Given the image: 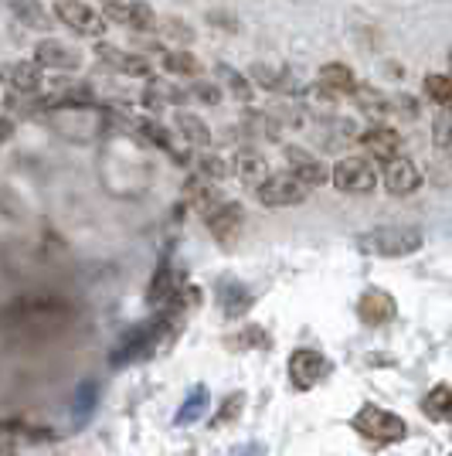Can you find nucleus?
Here are the masks:
<instances>
[{
    "instance_id": "nucleus-1",
    "label": "nucleus",
    "mask_w": 452,
    "mask_h": 456,
    "mask_svg": "<svg viewBox=\"0 0 452 456\" xmlns=\"http://www.w3.org/2000/svg\"><path fill=\"white\" fill-rule=\"evenodd\" d=\"M360 252H371L381 259H401L422 248V232L412 225H381L358 235Z\"/></svg>"
},
{
    "instance_id": "nucleus-2",
    "label": "nucleus",
    "mask_w": 452,
    "mask_h": 456,
    "mask_svg": "<svg viewBox=\"0 0 452 456\" xmlns=\"http://www.w3.org/2000/svg\"><path fill=\"white\" fill-rule=\"evenodd\" d=\"M351 426H354L367 443H377V446H391L398 439H405V422H401L395 412L381 409V405H364L358 416L351 419Z\"/></svg>"
},
{
    "instance_id": "nucleus-3",
    "label": "nucleus",
    "mask_w": 452,
    "mask_h": 456,
    "mask_svg": "<svg viewBox=\"0 0 452 456\" xmlns=\"http://www.w3.org/2000/svg\"><path fill=\"white\" fill-rule=\"evenodd\" d=\"M255 194H259V201H262L265 208H293V205L306 201L310 188L303 184L300 177L283 171V174H269L262 184L255 188Z\"/></svg>"
},
{
    "instance_id": "nucleus-4",
    "label": "nucleus",
    "mask_w": 452,
    "mask_h": 456,
    "mask_svg": "<svg viewBox=\"0 0 452 456\" xmlns=\"http://www.w3.org/2000/svg\"><path fill=\"white\" fill-rule=\"evenodd\" d=\"M330 181L343 194H371L377 188V174L364 157H340L330 171Z\"/></svg>"
},
{
    "instance_id": "nucleus-5",
    "label": "nucleus",
    "mask_w": 452,
    "mask_h": 456,
    "mask_svg": "<svg viewBox=\"0 0 452 456\" xmlns=\"http://www.w3.org/2000/svg\"><path fill=\"white\" fill-rule=\"evenodd\" d=\"M55 18L82 38H102L106 35V14L93 11L85 0H55Z\"/></svg>"
},
{
    "instance_id": "nucleus-6",
    "label": "nucleus",
    "mask_w": 452,
    "mask_h": 456,
    "mask_svg": "<svg viewBox=\"0 0 452 456\" xmlns=\"http://www.w3.org/2000/svg\"><path fill=\"white\" fill-rule=\"evenodd\" d=\"M205 225H207V232L214 235L218 246H225V248L235 246L238 235H242V228H246V208L235 205V201H222L211 215H205Z\"/></svg>"
},
{
    "instance_id": "nucleus-7",
    "label": "nucleus",
    "mask_w": 452,
    "mask_h": 456,
    "mask_svg": "<svg viewBox=\"0 0 452 456\" xmlns=\"http://www.w3.org/2000/svg\"><path fill=\"white\" fill-rule=\"evenodd\" d=\"M330 375V362L323 358L320 351H310V347H300V351H293L289 354V381L306 392V388H313L317 381H323Z\"/></svg>"
},
{
    "instance_id": "nucleus-8",
    "label": "nucleus",
    "mask_w": 452,
    "mask_h": 456,
    "mask_svg": "<svg viewBox=\"0 0 452 456\" xmlns=\"http://www.w3.org/2000/svg\"><path fill=\"white\" fill-rule=\"evenodd\" d=\"M0 82L18 95H38L44 78L38 61H0Z\"/></svg>"
},
{
    "instance_id": "nucleus-9",
    "label": "nucleus",
    "mask_w": 452,
    "mask_h": 456,
    "mask_svg": "<svg viewBox=\"0 0 452 456\" xmlns=\"http://www.w3.org/2000/svg\"><path fill=\"white\" fill-rule=\"evenodd\" d=\"M358 317L360 323H367V327H384V323H391L398 317V304L391 293H384V289H364L358 300Z\"/></svg>"
},
{
    "instance_id": "nucleus-10",
    "label": "nucleus",
    "mask_w": 452,
    "mask_h": 456,
    "mask_svg": "<svg viewBox=\"0 0 452 456\" xmlns=\"http://www.w3.org/2000/svg\"><path fill=\"white\" fill-rule=\"evenodd\" d=\"M218 306H222V314H225L228 321L246 317L248 310L255 306V293H252L242 280L225 276V280H218Z\"/></svg>"
},
{
    "instance_id": "nucleus-11",
    "label": "nucleus",
    "mask_w": 452,
    "mask_h": 456,
    "mask_svg": "<svg viewBox=\"0 0 452 456\" xmlns=\"http://www.w3.org/2000/svg\"><path fill=\"white\" fill-rule=\"evenodd\" d=\"M384 188L391 191L395 198H405V194H415L422 188V171L412 157H395L391 164H384Z\"/></svg>"
},
{
    "instance_id": "nucleus-12",
    "label": "nucleus",
    "mask_w": 452,
    "mask_h": 456,
    "mask_svg": "<svg viewBox=\"0 0 452 456\" xmlns=\"http://www.w3.org/2000/svg\"><path fill=\"white\" fill-rule=\"evenodd\" d=\"M35 61H38L41 69H55V72H76V69H82V55H78L76 48H69L65 41L55 38H44L35 45Z\"/></svg>"
},
{
    "instance_id": "nucleus-13",
    "label": "nucleus",
    "mask_w": 452,
    "mask_h": 456,
    "mask_svg": "<svg viewBox=\"0 0 452 456\" xmlns=\"http://www.w3.org/2000/svg\"><path fill=\"white\" fill-rule=\"evenodd\" d=\"M95 55L102 65H109L113 72H123V76L133 78H153L150 61L143 55H133V52H123V48H113V45H95Z\"/></svg>"
},
{
    "instance_id": "nucleus-14",
    "label": "nucleus",
    "mask_w": 452,
    "mask_h": 456,
    "mask_svg": "<svg viewBox=\"0 0 452 456\" xmlns=\"http://www.w3.org/2000/svg\"><path fill=\"white\" fill-rule=\"evenodd\" d=\"M358 140L377 164H391L395 157H401V153H398L401 151V136H398V130H391V126H371V130H364Z\"/></svg>"
},
{
    "instance_id": "nucleus-15",
    "label": "nucleus",
    "mask_w": 452,
    "mask_h": 456,
    "mask_svg": "<svg viewBox=\"0 0 452 456\" xmlns=\"http://www.w3.org/2000/svg\"><path fill=\"white\" fill-rule=\"evenodd\" d=\"M283 157H286V164H289V174L300 177L306 188H320L323 181L330 177L320 160H317L310 151H303V147H286Z\"/></svg>"
},
{
    "instance_id": "nucleus-16",
    "label": "nucleus",
    "mask_w": 452,
    "mask_h": 456,
    "mask_svg": "<svg viewBox=\"0 0 452 456\" xmlns=\"http://www.w3.org/2000/svg\"><path fill=\"white\" fill-rule=\"evenodd\" d=\"M320 93H327V95H354L358 93V76L343 65V61H330V65H323L320 69Z\"/></svg>"
},
{
    "instance_id": "nucleus-17",
    "label": "nucleus",
    "mask_w": 452,
    "mask_h": 456,
    "mask_svg": "<svg viewBox=\"0 0 452 456\" xmlns=\"http://www.w3.org/2000/svg\"><path fill=\"white\" fill-rule=\"evenodd\" d=\"M235 174H238V181L246 184V188H259L265 177V157L255 147H242V151L235 153Z\"/></svg>"
},
{
    "instance_id": "nucleus-18",
    "label": "nucleus",
    "mask_w": 452,
    "mask_h": 456,
    "mask_svg": "<svg viewBox=\"0 0 452 456\" xmlns=\"http://www.w3.org/2000/svg\"><path fill=\"white\" fill-rule=\"evenodd\" d=\"M317 134H320V143L327 151H340V147H347L351 140H358L354 123H351V119H340V116L320 119V123H317Z\"/></svg>"
},
{
    "instance_id": "nucleus-19",
    "label": "nucleus",
    "mask_w": 452,
    "mask_h": 456,
    "mask_svg": "<svg viewBox=\"0 0 452 456\" xmlns=\"http://www.w3.org/2000/svg\"><path fill=\"white\" fill-rule=\"evenodd\" d=\"M177 293H181V276H177L167 263H160V269L153 273L150 289H147V300H150L153 306H164V304H170Z\"/></svg>"
},
{
    "instance_id": "nucleus-20",
    "label": "nucleus",
    "mask_w": 452,
    "mask_h": 456,
    "mask_svg": "<svg viewBox=\"0 0 452 456\" xmlns=\"http://www.w3.org/2000/svg\"><path fill=\"white\" fill-rule=\"evenodd\" d=\"M184 191H188V201L194 211H201V218L205 215H211V211L222 205V194H218V188L214 184H207V177H190L188 184H184Z\"/></svg>"
},
{
    "instance_id": "nucleus-21",
    "label": "nucleus",
    "mask_w": 452,
    "mask_h": 456,
    "mask_svg": "<svg viewBox=\"0 0 452 456\" xmlns=\"http://www.w3.org/2000/svg\"><path fill=\"white\" fill-rule=\"evenodd\" d=\"M174 123H177V134L184 136V143H190V147H207L211 143V130L198 113L181 110V113H174Z\"/></svg>"
},
{
    "instance_id": "nucleus-22",
    "label": "nucleus",
    "mask_w": 452,
    "mask_h": 456,
    "mask_svg": "<svg viewBox=\"0 0 452 456\" xmlns=\"http://www.w3.org/2000/svg\"><path fill=\"white\" fill-rule=\"evenodd\" d=\"M11 14H14L24 28H31V31H48V28H52V14L41 7L38 0H11Z\"/></svg>"
},
{
    "instance_id": "nucleus-23",
    "label": "nucleus",
    "mask_w": 452,
    "mask_h": 456,
    "mask_svg": "<svg viewBox=\"0 0 452 456\" xmlns=\"http://www.w3.org/2000/svg\"><path fill=\"white\" fill-rule=\"evenodd\" d=\"M207 402H211V392H207L205 385H194V388L188 392V399L181 402V409H177L174 422H177V426H194V422L207 412Z\"/></svg>"
},
{
    "instance_id": "nucleus-24",
    "label": "nucleus",
    "mask_w": 452,
    "mask_h": 456,
    "mask_svg": "<svg viewBox=\"0 0 452 456\" xmlns=\"http://www.w3.org/2000/svg\"><path fill=\"white\" fill-rule=\"evenodd\" d=\"M214 76H218V82H225L228 93L235 95L238 102H252V99H255V82H248L238 69H231V65H225V61H218V65H214Z\"/></svg>"
},
{
    "instance_id": "nucleus-25",
    "label": "nucleus",
    "mask_w": 452,
    "mask_h": 456,
    "mask_svg": "<svg viewBox=\"0 0 452 456\" xmlns=\"http://www.w3.org/2000/svg\"><path fill=\"white\" fill-rule=\"evenodd\" d=\"M354 102H358V110H364L367 116L395 113V102H391V95H384L381 89H375V86H358V93H354Z\"/></svg>"
},
{
    "instance_id": "nucleus-26",
    "label": "nucleus",
    "mask_w": 452,
    "mask_h": 456,
    "mask_svg": "<svg viewBox=\"0 0 452 456\" xmlns=\"http://www.w3.org/2000/svg\"><path fill=\"white\" fill-rule=\"evenodd\" d=\"M422 409L435 422H452V385H435L422 402Z\"/></svg>"
},
{
    "instance_id": "nucleus-27",
    "label": "nucleus",
    "mask_w": 452,
    "mask_h": 456,
    "mask_svg": "<svg viewBox=\"0 0 452 456\" xmlns=\"http://www.w3.org/2000/svg\"><path fill=\"white\" fill-rule=\"evenodd\" d=\"M248 76H252L255 86H262V89H269V93H286V89H289V72L272 69V65H265V61H255Z\"/></svg>"
},
{
    "instance_id": "nucleus-28",
    "label": "nucleus",
    "mask_w": 452,
    "mask_h": 456,
    "mask_svg": "<svg viewBox=\"0 0 452 456\" xmlns=\"http://www.w3.org/2000/svg\"><path fill=\"white\" fill-rule=\"evenodd\" d=\"M164 69H167L170 76H184V78L201 76V61L190 55V52H177V48L164 55Z\"/></svg>"
},
{
    "instance_id": "nucleus-29",
    "label": "nucleus",
    "mask_w": 452,
    "mask_h": 456,
    "mask_svg": "<svg viewBox=\"0 0 452 456\" xmlns=\"http://www.w3.org/2000/svg\"><path fill=\"white\" fill-rule=\"evenodd\" d=\"M126 28H130V31H140V35H143V31L150 35V31L160 28V18L153 14V7L147 0H130V24H126Z\"/></svg>"
},
{
    "instance_id": "nucleus-30",
    "label": "nucleus",
    "mask_w": 452,
    "mask_h": 456,
    "mask_svg": "<svg viewBox=\"0 0 452 456\" xmlns=\"http://www.w3.org/2000/svg\"><path fill=\"white\" fill-rule=\"evenodd\" d=\"M432 140L439 153H446L452 147V110H439L432 119Z\"/></svg>"
},
{
    "instance_id": "nucleus-31",
    "label": "nucleus",
    "mask_w": 452,
    "mask_h": 456,
    "mask_svg": "<svg viewBox=\"0 0 452 456\" xmlns=\"http://www.w3.org/2000/svg\"><path fill=\"white\" fill-rule=\"evenodd\" d=\"M425 95L439 106H452V76H425Z\"/></svg>"
},
{
    "instance_id": "nucleus-32",
    "label": "nucleus",
    "mask_w": 452,
    "mask_h": 456,
    "mask_svg": "<svg viewBox=\"0 0 452 456\" xmlns=\"http://www.w3.org/2000/svg\"><path fill=\"white\" fill-rule=\"evenodd\" d=\"M95 399H99V385H95V381H82L76 392V419L78 422L89 419V412L95 409Z\"/></svg>"
},
{
    "instance_id": "nucleus-33",
    "label": "nucleus",
    "mask_w": 452,
    "mask_h": 456,
    "mask_svg": "<svg viewBox=\"0 0 452 456\" xmlns=\"http://www.w3.org/2000/svg\"><path fill=\"white\" fill-rule=\"evenodd\" d=\"M198 174L207 177V181H222V177H228V164L218 153H201L198 157Z\"/></svg>"
},
{
    "instance_id": "nucleus-34",
    "label": "nucleus",
    "mask_w": 452,
    "mask_h": 456,
    "mask_svg": "<svg viewBox=\"0 0 452 456\" xmlns=\"http://www.w3.org/2000/svg\"><path fill=\"white\" fill-rule=\"evenodd\" d=\"M228 347L231 351H248V347H262L265 341V334L259 330V327H242V334H235V338H228Z\"/></svg>"
},
{
    "instance_id": "nucleus-35",
    "label": "nucleus",
    "mask_w": 452,
    "mask_h": 456,
    "mask_svg": "<svg viewBox=\"0 0 452 456\" xmlns=\"http://www.w3.org/2000/svg\"><path fill=\"white\" fill-rule=\"evenodd\" d=\"M246 409V392H231L225 402H222V412L214 416V426H225V422H235Z\"/></svg>"
},
{
    "instance_id": "nucleus-36",
    "label": "nucleus",
    "mask_w": 452,
    "mask_h": 456,
    "mask_svg": "<svg viewBox=\"0 0 452 456\" xmlns=\"http://www.w3.org/2000/svg\"><path fill=\"white\" fill-rule=\"evenodd\" d=\"M160 28H164V35H167L170 41H181V45H190V41H194V31L188 28V20L164 18L160 20Z\"/></svg>"
},
{
    "instance_id": "nucleus-37",
    "label": "nucleus",
    "mask_w": 452,
    "mask_h": 456,
    "mask_svg": "<svg viewBox=\"0 0 452 456\" xmlns=\"http://www.w3.org/2000/svg\"><path fill=\"white\" fill-rule=\"evenodd\" d=\"M190 95L207 102V106H218V102H222V89H218L214 82H194V86H190Z\"/></svg>"
},
{
    "instance_id": "nucleus-38",
    "label": "nucleus",
    "mask_w": 452,
    "mask_h": 456,
    "mask_svg": "<svg viewBox=\"0 0 452 456\" xmlns=\"http://www.w3.org/2000/svg\"><path fill=\"white\" fill-rule=\"evenodd\" d=\"M106 20H113V24H130V0H119V4H109L106 7Z\"/></svg>"
},
{
    "instance_id": "nucleus-39",
    "label": "nucleus",
    "mask_w": 452,
    "mask_h": 456,
    "mask_svg": "<svg viewBox=\"0 0 452 456\" xmlns=\"http://www.w3.org/2000/svg\"><path fill=\"white\" fill-rule=\"evenodd\" d=\"M391 102H395V113L408 116V119H415V116H418V106H415L412 95H391Z\"/></svg>"
},
{
    "instance_id": "nucleus-40",
    "label": "nucleus",
    "mask_w": 452,
    "mask_h": 456,
    "mask_svg": "<svg viewBox=\"0 0 452 456\" xmlns=\"http://www.w3.org/2000/svg\"><path fill=\"white\" fill-rule=\"evenodd\" d=\"M11 134H14V123L11 119H0V140H11Z\"/></svg>"
},
{
    "instance_id": "nucleus-41",
    "label": "nucleus",
    "mask_w": 452,
    "mask_h": 456,
    "mask_svg": "<svg viewBox=\"0 0 452 456\" xmlns=\"http://www.w3.org/2000/svg\"><path fill=\"white\" fill-rule=\"evenodd\" d=\"M211 20H214V24H225V31H235V20L225 18V14H211Z\"/></svg>"
},
{
    "instance_id": "nucleus-42",
    "label": "nucleus",
    "mask_w": 452,
    "mask_h": 456,
    "mask_svg": "<svg viewBox=\"0 0 452 456\" xmlns=\"http://www.w3.org/2000/svg\"><path fill=\"white\" fill-rule=\"evenodd\" d=\"M246 456H265V450H262V446H259V443H248Z\"/></svg>"
},
{
    "instance_id": "nucleus-43",
    "label": "nucleus",
    "mask_w": 452,
    "mask_h": 456,
    "mask_svg": "<svg viewBox=\"0 0 452 456\" xmlns=\"http://www.w3.org/2000/svg\"><path fill=\"white\" fill-rule=\"evenodd\" d=\"M446 160H449V164H452V147H449V151H446Z\"/></svg>"
},
{
    "instance_id": "nucleus-44",
    "label": "nucleus",
    "mask_w": 452,
    "mask_h": 456,
    "mask_svg": "<svg viewBox=\"0 0 452 456\" xmlns=\"http://www.w3.org/2000/svg\"><path fill=\"white\" fill-rule=\"evenodd\" d=\"M102 4H106V7H109V4H119V0H102Z\"/></svg>"
},
{
    "instance_id": "nucleus-45",
    "label": "nucleus",
    "mask_w": 452,
    "mask_h": 456,
    "mask_svg": "<svg viewBox=\"0 0 452 456\" xmlns=\"http://www.w3.org/2000/svg\"><path fill=\"white\" fill-rule=\"evenodd\" d=\"M449 65H452V55H449Z\"/></svg>"
}]
</instances>
